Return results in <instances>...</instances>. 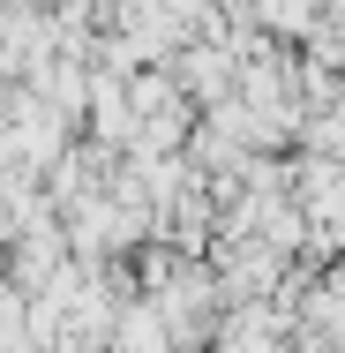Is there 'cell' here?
I'll return each mask as SVG.
<instances>
[{
    "mask_svg": "<svg viewBox=\"0 0 345 353\" xmlns=\"http://www.w3.org/2000/svg\"><path fill=\"white\" fill-rule=\"evenodd\" d=\"M105 353H173V331L158 323L150 301H121V316L105 331Z\"/></svg>",
    "mask_w": 345,
    "mask_h": 353,
    "instance_id": "6da1fadb",
    "label": "cell"
},
{
    "mask_svg": "<svg viewBox=\"0 0 345 353\" xmlns=\"http://www.w3.org/2000/svg\"><path fill=\"white\" fill-rule=\"evenodd\" d=\"M8 165H15V128L0 121V173H8Z\"/></svg>",
    "mask_w": 345,
    "mask_h": 353,
    "instance_id": "7a4b0ae2",
    "label": "cell"
}]
</instances>
